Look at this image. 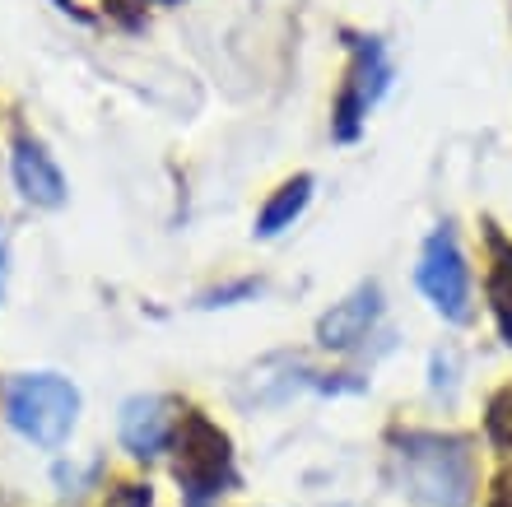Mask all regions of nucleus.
I'll list each match as a JSON object with an SVG mask.
<instances>
[{
	"label": "nucleus",
	"instance_id": "obj_1",
	"mask_svg": "<svg viewBox=\"0 0 512 507\" xmlns=\"http://www.w3.org/2000/svg\"><path fill=\"white\" fill-rule=\"evenodd\" d=\"M387 484L415 507H475L485 494L480 438L461 428L391 424Z\"/></svg>",
	"mask_w": 512,
	"mask_h": 507
},
{
	"label": "nucleus",
	"instance_id": "obj_2",
	"mask_svg": "<svg viewBox=\"0 0 512 507\" xmlns=\"http://www.w3.org/2000/svg\"><path fill=\"white\" fill-rule=\"evenodd\" d=\"M168 452H173V480L182 507H219V498L238 489L233 438L205 410H182Z\"/></svg>",
	"mask_w": 512,
	"mask_h": 507
},
{
	"label": "nucleus",
	"instance_id": "obj_3",
	"mask_svg": "<svg viewBox=\"0 0 512 507\" xmlns=\"http://www.w3.org/2000/svg\"><path fill=\"white\" fill-rule=\"evenodd\" d=\"M80 387L61 373H19L5 387V419L38 452H61L80 424Z\"/></svg>",
	"mask_w": 512,
	"mask_h": 507
},
{
	"label": "nucleus",
	"instance_id": "obj_4",
	"mask_svg": "<svg viewBox=\"0 0 512 507\" xmlns=\"http://www.w3.org/2000/svg\"><path fill=\"white\" fill-rule=\"evenodd\" d=\"M345 47H350V70H345V80L336 89V103H331V140L336 145H354L364 135L368 112L396 84V66H391L382 38H373V33H345Z\"/></svg>",
	"mask_w": 512,
	"mask_h": 507
},
{
	"label": "nucleus",
	"instance_id": "obj_5",
	"mask_svg": "<svg viewBox=\"0 0 512 507\" xmlns=\"http://www.w3.org/2000/svg\"><path fill=\"white\" fill-rule=\"evenodd\" d=\"M415 289L433 307V317H443L447 326H471L475 321V275H471L466 252H461L457 228L447 224V219L419 247Z\"/></svg>",
	"mask_w": 512,
	"mask_h": 507
},
{
	"label": "nucleus",
	"instance_id": "obj_6",
	"mask_svg": "<svg viewBox=\"0 0 512 507\" xmlns=\"http://www.w3.org/2000/svg\"><path fill=\"white\" fill-rule=\"evenodd\" d=\"M387 317V294H382L378 280L354 284L350 294L331 303L317 317V345L326 354H340V359H354V354H368V345L378 340V326Z\"/></svg>",
	"mask_w": 512,
	"mask_h": 507
},
{
	"label": "nucleus",
	"instance_id": "obj_7",
	"mask_svg": "<svg viewBox=\"0 0 512 507\" xmlns=\"http://www.w3.org/2000/svg\"><path fill=\"white\" fill-rule=\"evenodd\" d=\"M177 419H182V405L173 396H159V391H145V396H131L117 414V442L131 461H154L173 447Z\"/></svg>",
	"mask_w": 512,
	"mask_h": 507
},
{
	"label": "nucleus",
	"instance_id": "obj_8",
	"mask_svg": "<svg viewBox=\"0 0 512 507\" xmlns=\"http://www.w3.org/2000/svg\"><path fill=\"white\" fill-rule=\"evenodd\" d=\"M480 242H485V307L499 331L503 349H512V233L503 224L480 219Z\"/></svg>",
	"mask_w": 512,
	"mask_h": 507
},
{
	"label": "nucleus",
	"instance_id": "obj_9",
	"mask_svg": "<svg viewBox=\"0 0 512 507\" xmlns=\"http://www.w3.org/2000/svg\"><path fill=\"white\" fill-rule=\"evenodd\" d=\"M10 173H14V187H19V196L33 205H42V210H61L66 205V173L56 168V159L47 154V145H42L38 135H19L14 140V154H10Z\"/></svg>",
	"mask_w": 512,
	"mask_h": 507
},
{
	"label": "nucleus",
	"instance_id": "obj_10",
	"mask_svg": "<svg viewBox=\"0 0 512 507\" xmlns=\"http://www.w3.org/2000/svg\"><path fill=\"white\" fill-rule=\"evenodd\" d=\"M312 191H317V177L312 173H294L284 177L280 187L266 196V205L256 210V224H252V238H280L284 228H294L303 219V210L312 205Z\"/></svg>",
	"mask_w": 512,
	"mask_h": 507
},
{
	"label": "nucleus",
	"instance_id": "obj_11",
	"mask_svg": "<svg viewBox=\"0 0 512 507\" xmlns=\"http://www.w3.org/2000/svg\"><path fill=\"white\" fill-rule=\"evenodd\" d=\"M312 377H317V368H308L298 354H275V359L256 363L247 382H252L261 405H284L294 401L298 391H312Z\"/></svg>",
	"mask_w": 512,
	"mask_h": 507
},
{
	"label": "nucleus",
	"instance_id": "obj_12",
	"mask_svg": "<svg viewBox=\"0 0 512 507\" xmlns=\"http://www.w3.org/2000/svg\"><path fill=\"white\" fill-rule=\"evenodd\" d=\"M480 424H485V442L499 452V461H503V470L489 480L485 494H508L512 498V382H503L499 391H489Z\"/></svg>",
	"mask_w": 512,
	"mask_h": 507
},
{
	"label": "nucleus",
	"instance_id": "obj_13",
	"mask_svg": "<svg viewBox=\"0 0 512 507\" xmlns=\"http://www.w3.org/2000/svg\"><path fill=\"white\" fill-rule=\"evenodd\" d=\"M424 387H429L433 401L452 405L461 391V354L452 345H438L429 354V368H424Z\"/></svg>",
	"mask_w": 512,
	"mask_h": 507
},
{
	"label": "nucleus",
	"instance_id": "obj_14",
	"mask_svg": "<svg viewBox=\"0 0 512 507\" xmlns=\"http://www.w3.org/2000/svg\"><path fill=\"white\" fill-rule=\"evenodd\" d=\"M103 507H154V484L149 480H122L112 484Z\"/></svg>",
	"mask_w": 512,
	"mask_h": 507
},
{
	"label": "nucleus",
	"instance_id": "obj_15",
	"mask_svg": "<svg viewBox=\"0 0 512 507\" xmlns=\"http://www.w3.org/2000/svg\"><path fill=\"white\" fill-rule=\"evenodd\" d=\"M261 294V280H233V284H219L210 294H201V307H233V303H247V298Z\"/></svg>",
	"mask_w": 512,
	"mask_h": 507
},
{
	"label": "nucleus",
	"instance_id": "obj_16",
	"mask_svg": "<svg viewBox=\"0 0 512 507\" xmlns=\"http://www.w3.org/2000/svg\"><path fill=\"white\" fill-rule=\"evenodd\" d=\"M5 280H10V238H5V224H0V298H5Z\"/></svg>",
	"mask_w": 512,
	"mask_h": 507
},
{
	"label": "nucleus",
	"instance_id": "obj_17",
	"mask_svg": "<svg viewBox=\"0 0 512 507\" xmlns=\"http://www.w3.org/2000/svg\"><path fill=\"white\" fill-rule=\"evenodd\" d=\"M485 507H512L508 494H485Z\"/></svg>",
	"mask_w": 512,
	"mask_h": 507
}]
</instances>
